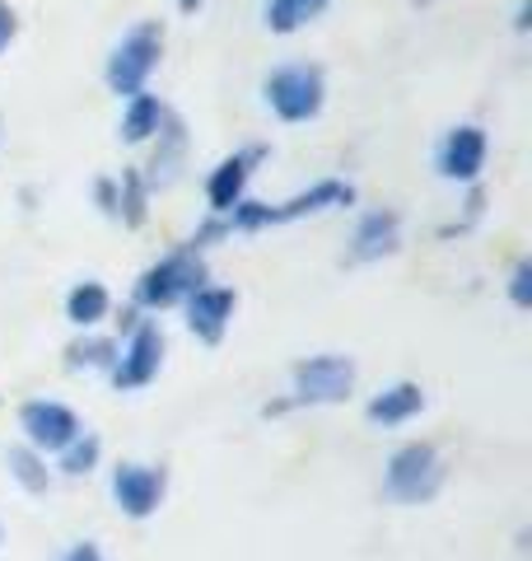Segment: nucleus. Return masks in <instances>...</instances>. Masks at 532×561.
I'll return each instance as SVG.
<instances>
[{"label": "nucleus", "instance_id": "1", "mask_svg": "<svg viewBox=\"0 0 532 561\" xmlns=\"http://www.w3.org/2000/svg\"><path fill=\"white\" fill-rule=\"evenodd\" d=\"M355 202V187L350 183H317L299 197L280 202V206H266V202H239L229 210V230H262V225H286V220H304V216H323V210H336V206H350Z\"/></svg>", "mask_w": 532, "mask_h": 561}, {"label": "nucleus", "instance_id": "2", "mask_svg": "<svg viewBox=\"0 0 532 561\" xmlns=\"http://www.w3.org/2000/svg\"><path fill=\"white\" fill-rule=\"evenodd\" d=\"M159 51H164V24L159 20L136 24L108 57V90L127 94V99L140 94L146 90V80H150V70L159 66Z\"/></svg>", "mask_w": 532, "mask_h": 561}, {"label": "nucleus", "instance_id": "3", "mask_svg": "<svg viewBox=\"0 0 532 561\" xmlns=\"http://www.w3.org/2000/svg\"><path fill=\"white\" fill-rule=\"evenodd\" d=\"M262 90H266V103H271V113L280 122H309V117L323 113L327 84H323V70L317 66L294 61V66H276Z\"/></svg>", "mask_w": 532, "mask_h": 561}, {"label": "nucleus", "instance_id": "4", "mask_svg": "<svg viewBox=\"0 0 532 561\" xmlns=\"http://www.w3.org/2000/svg\"><path fill=\"white\" fill-rule=\"evenodd\" d=\"M439 486H443V459H439L435 445H402L393 459H388L383 491L393 501L420 505V501H430Z\"/></svg>", "mask_w": 532, "mask_h": 561}, {"label": "nucleus", "instance_id": "5", "mask_svg": "<svg viewBox=\"0 0 532 561\" xmlns=\"http://www.w3.org/2000/svg\"><path fill=\"white\" fill-rule=\"evenodd\" d=\"M201 280H206V267H201L197 249H177L169 257H159L154 267L136 280V300L150 309H169L177 300H187L192 290H201Z\"/></svg>", "mask_w": 532, "mask_h": 561}, {"label": "nucleus", "instance_id": "6", "mask_svg": "<svg viewBox=\"0 0 532 561\" xmlns=\"http://www.w3.org/2000/svg\"><path fill=\"white\" fill-rule=\"evenodd\" d=\"M355 389L350 356H309L294 365V402L323 408V402H346Z\"/></svg>", "mask_w": 532, "mask_h": 561}, {"label": "nucleus", "instance_id": "7", "mask_svg": "<svg viewBox=\"0 0 532 561\" xmlns=\"http://www.w3.org/2000/svg\"><path fill=\"white\" fill-rule=\"evenodd\" d=\"M113 496H117V511H127L131 519L154 515L159 501H164V468L117 463V472H113Z\"/></svg>", "mask_w": 532, "mask_h": 561}, {"label": "nucleus", "instance_id": "8", "mask_svg": "<svg viewBox=\"0 0 532 561\" xmlns=\"http://www.w3.org/2000/svg\"><path fill=\"white\" fill-rule=\"evenodd\" d=\"M20 426H24V435H28V445L33 449H66L70 440L80 435V421H76V412L66 408V402H47V398H38V402H28V408L20 412Z\"/></svg>", "mask_w": 532, "mask_h": 561}, {"label": "nucleus", "instance_id": "9", "mask_svg": "<svg viewBox=\"0 0 532 561\" xmlns=\"http://www.w3.org/2000/svg\"><path fill=\"white\" fill-rule=\"evenodd\" d=\"M266 160V146H247L239 154H229V160L216 164V173H210V183H206V202L216 216H229L239 202H243V187L247 179H253V164Z\"/></svg>", "mask_w": 532, "mask_h": 561}, {"label": "nucleus", "instance_id": "10", "mask_svg": "<svg viewBox=\"0 0 532 561\" xmlns=\"http://www.w3.org/2000/svg\"><path fill=\"white\" fill-rule=\"evenodd\" d=\"M159 365H164V332H159L154 323H146V328H136L127 356L113 365V383L122 393H127V389H146V383L159 375Z\"/></svg>", "mask_w": 532, "mask_h": 561}, {"label": "nucleus", "instance_id": "11", "mask_svg": "<svg viewBox=\"0 0 532 561\" xmlns=\"http://www.w3.org/2000/svg\"><path fill=\"white\" fill-rule=\"evenodd\" d=\"M486 164V131L472 127V122H463V127H453L449 136H443L439 146V173L453 183H472L476 173H482Z\"/></svg>", "mask_w": 532, "mask_h": 561}, {"label": "nucleus", "instance_id": "12", "mask_svg": "<svg viewBox=\"0 0 532 561\" xmlns=\"http://www.w3.org/2000/svg\"><path fill=\"white\" fill-rule=\"evenodd\" d=\"M234 290H220V286H201L187 295V328L197 332L201 342H220L229 319H234Z\"/></svg>", "mask_w": 532, "mask_h": 561}, {"label": "nucleus", "instance_id": "13", "mask_svg": "<svg viewBox=\"0 0 532 561\" xmlns=\"http://www.w3.org/2000/svg\"><path fill=\"white\" fill-rule=\"evenodd\" d=\"M397 234H402V220L393 216V210H369V216L355 225L346 262H379L383 253L397 249Z\"/></svg>", "mask_w": 532, "mask_h": 561}, {"label": "nucleus", "instance_id": "14", "mask_svg": "<svg viewBox=\"0 0 532 561\" xmlns=\"http://www.w3.org/2000/svg\"><path fill=\"white\" fill-rule=\"evenodd\" d=\"M420 408H425L420 383H393V389H383L369 402V421H374V426H402V421H412Z\"/></svg>", "mask_w": 532, "mask_h": 561}, {"label": "nucleus", "instance_id": "15", "mask_svg": "<svg viewBox=\"0 0 532 561\" xmlns=\"http://www.w3.org/2000/svg\"><path fill=\"white\" fill-rule=\"evenodd\" d=\"M159 122H164L159 99L154 94H131L127 113H122V140H127V146H140V140H150L159 131Z\"/></svg>", "mask_w": 532, "mask_h": 561}, {"label": "nucleus", "instance_id": "16", "mask_svg": "<svg viewBox=\"0 0 532 561\" xmlns=\"http://www.w3.org/2000/svg\"><path fill=\"white\" fill-rule=\"evenodd\" d=\"M159 150H154V183H173L177 179V164H183V150H187V131L177 117L159 122Z\"/></svg>", "mask_w": 532, "mask_h": 561}, {"label": "nucleus", "instance_id": "17", "mask_svg": "<svg viewBox=\"0 0 532 561\" xmlns=\"http://www.w3.org/2000/svg\"><path fill=\"white\" fill-rule=\"evenodd\" d=\"M103 313H108V290H103L99 280H80V286L66 295V319L76 328H94Z\"/></svg>", "mask_w": 532, "mask_h": 561}, {"label": "nucleus", "instance_id": "18", "mask_svg": "<svg viewBox=\"0 0 532 561\" xmlns=\"http://www.w3.org/2000/svg\"><path fill=\"white\" fill-rule=\"evenodd\" d=\"M327 10V0H266V28L271 33H294L309 20Z\"/></svg>", "mask_w": 532, "mask_h": 561}, {"label": "nucleus", "instance_id": "19", "mask_svg": "<svg viewBox=\"0 0 532 561\" xmlns=\"http://www.w3.org/2000/svg\"><path fill=\"white\" fill-rule=\"evenodd\" d=\"M5 463H10L14 482H20L24 491H33V496H43V491H47V482H51V478H47V463H43L33 449H10Z\"/></svg>", "mask_w": 532, "mask_h": 561}, {"label": "nucleus", "instance_id": "20", "mask_svg": "<svg viewBox=\"0 0 532 561\" xmlns=\"http://www.w3.org/2000/svg\"><path fill=\"white\" fill-rule=\"evenodd\" d=\"M117 216H127V225L146 220V179L136 169L122 173V197H117Z\"/></svg>", "mask_w": 532, "mask_h": 561}, {"label": "nucleus", "instance_id": "21", "mask_svg": "<svg viewBox=\"0 0 532 561\" xmlns=\"http://www.w3.org/2000/svg\"><path fill=\"white\" fill-rule=\"evenodd\" d=\"M70 365H89V370H113L117 365V346L113 342H103V337H94V342H76L70 346Z\"/></svg>", "mask_w": 532, "mask_h": 561}, {"label": "nucleus", "instance_id": "22", "mask_svg": "<svg viewBox=\"0 0 532 561\" xmlns=\"http://www.w3.org/2000/svg\"><path fill=\"white\" fill-rule=\"evenodd\" d=\"M99 435H76V440L66 445V459H61V468L70 472V478H80V472H89L99 463Z\"/></svg>", "mask_w": 532, "mask_h": 561}, {"label": "nucleus", "instance_id": "23", "mask_svg": "<svg viewBox=\"0 0 532 561\" xmlns=\"http://www.w3.org/2000/svg\"><path fill=\"white\" fill-rule=\"evenodd\" d=\"M528 280H532V267H528V262H519V267H513V280H509V295H513V305H519V309L532 305V286H528Z\"/></svg>", "mask_w": 532, "mask_h": 561}, {"label": "nucleus", "instance_id": "24", "mask_svg": "<svg viewBox=\"0 0 532 561\" xmlns=\"http://www.w3.org/2000/svg\"><path fill=\"white\" fill-rule=\"evenodd\" d=\"M14 33H20V20H14V10L0 0V51H5L14 43Z\"/></svg>", "mask_w": 532, "mask_h": 561}, {"label": "nucleus", "instance_id": "25", "mask_svg": "<svg viewBox=\"0 0 532 561\" xmlns=\"http://www.w3.org/2000/svg\"><path fill=\"white\" fill-rule=\"evenodd\" d=\"M61 561H103V552L94 548V542H80V548H70Z\"/></svg>", "mask_w": 532, "mask_h": 561}, {"label": "nucleus", "instance_id": "26", "mask_svg": "<svg viewBox=\"0 0 532 561\" xmlns=\"http://www.w3.org/2000/svg\"><path fill=\"white\" fill-rule=\"evenodd\" d=\"M99 206L108 210V216H117V192H113V183H108V179L99 183Z\"/></svg>", "mask_w": 532, "mask_h": 561}, {"label": "nucleus", "instance_id": "27", "mask_svg": "<svg viewBox=\"0 0 532 561\" xmlns=\"http://www.w3.org/2000/svg\"><path fill=\"white\" fill-rule=\"evenodd\" d=\"M177 5H183V10L192 14V10H201V0H177Z\"/></svg>", "mask_w": 532, "mask_h": 561}, {"label": "nucleus", "instance_id": "28", "mask_svg": "<svg viewBox=\"0 0 532 561\" xmlns=\"http://www.w3.org/2000/svg\"><path fill=\"white\" fill-rule=\"evenodd\" d=\"M0 542H5V534H0Z\"/></svg>", "mask_w": 532, "mask_h": 561}]
</instances>
